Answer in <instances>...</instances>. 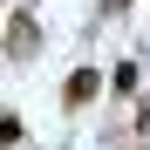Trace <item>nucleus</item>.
I'll return each mask as SVG.
<instances>
[{"label":"nucleus","mask_w":150,"mask_h":150,"mask_svg":"<svg viewBox=\"0 0 150 150\" xmlns=\"http://www.w3.org/2000/svg\"><path fill=\"white\" fill-rule=\"evenodd\" d=\"M96 89H103V75H96V68H75L68 82H62V109H82Z\"/></svg>","instance_id":"2"},{"label":"nucleus","mask_w":150,"mask_h":150,"mask_svg":"<svg viewBox=\"0 0 150 150\" xmlns=\"http://www.w3.org/2000/svg\"><path fill=\"white\" fill-rule=\"evenodd\" d=\"M41 48V28H34V14H14L7 21V62H28Z\"/></svg>","instance_id":"1"},{"label":"nucleus","mask_w":150,"mask_h":150,"mask_svg":"<svg viewBox=\"0 0 150 150\" xmlns=\"http://www.w3.org/2000/svg\"><path fill=\"white\" fill-rule=\"evenodd\" d=\"M7 143H21V116H7V109H0V150H7Z\"/></svg>","instance_id":"3"},{"label":"nucleus","mask_w":150,"mask_h":150,"mask_svg":"<svg viewBox=\"0 0 150 150\" xmlns=\"http://www.w3.org/2000/svg\"><path fill=\"white\" fill-rule=\"evenodd\" d=\"M109 7H130V0H109Z\"/></svg>","instance_id":"4"}]
</instances>
